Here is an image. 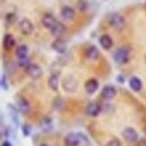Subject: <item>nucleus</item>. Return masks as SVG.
<instances>
[{
  "label": "nucleus",
  "instance_id": "obj_1",
  "mask_svg": "<svg viewBox=\"0 0 146 146\" xmlns=\"http://www.w3.org/2000/svg\"><path fill=\"white\" fill-rule=\"evenodd\" d=\"M113 61L117 64H126L129 61V50L127 47H119L113 52Z\"/></svg>",
  "mask_w": 146,
  "mask_h": 146
},
{
  "label": "nucleus",
  "instance_id": "obj_2",
  "mask_svg": "<svg viewBox=\"0 0 146 146\" xmlns=\"http://www.w3.org/2000/svg\"><path fill=\"white\" fill-rule=\"evenodd\" d=\"M108 23H109V25L111 27H113L115 29H118V31L123 29L125 27V24H126L125 18L118 13L110 14L109 17H108Z\"/></svg>",
  "mask_w": 146,
  "mask_h": 146
},
{
  "label": "nucleus",
  "instance_id": "obj_3",
  "mask_svg": "<svg viewBox=\"0 0 146 146\" xmlns=\"http://www.w3.org/2000/svg\"><path fill=\"white\" fill-rule=\"evenodd\" d=\"M62 88L66 92H74L78 88V81L72 75H68L62 80Z\"/></svg>",
  "mask_w": 146,
  "mask_h": 146
},
{
  "label": "nucleus",
  "instance_id": "obj_4",
  "mask_svg": "<svg viewBox=\"0 0 146 146\" xmlns=\"http://www.w3.org/2000/svg\"><path fill=\"white\" fill-rule=\"evenodd\" d=\"M16 107L19 110V112L23 115H27L31 110V105H29L28 100L23 96L16 97Z\"/></svg>",
  "mask_w": 146,
  "mask_h": 146
},
{
  "label": "nucleus",
  "instance_id": "obj_5",
  "mask_svg": "<svg viewBox=\"0 0 146 146\" xmlns=\"http://www.w3.org/2000/svg\"><path fill=\"white\" fill-rule=\"evenodd\" d=\"M25 71H26V74H27L29 78H32L33 80L39 79V78L42 76V74H43V71H42L40 66H39L38 64H36V63H31V64L25 69Z\"/></svg>",
  "mask_w": 146,
  "mask_h": 146
},
{
  "label": "nucleus",
  "instance_id": "obj_6",
  "mask_svg": "<svg viewBox=\"0 0 146 146\" xmlns=\"http://www.w3.org/2000/svg\"><path fill=\"white\" fill-rule=\"evenodd\" d=\"M86 113L89 116V117H98L100 113H101V111H102V107L98 104V102H96V101H91V102H89L87 106H86Z\"/></svg>",
  "mask_w": 146,
  "mask_h": 146
},
{
  "label": "nucleus",
  "instance_id": "obj_7",
  "mask_svg": "<svg viewBox=\"0 0 146 146\" xmlns=\"http://www.w3.org/2000/svg\"><path fill=\"white\" fill-rule=\"evenodd\" d=\"M18 27H19L20 33H21L23 35H25V36L31 35V34L33 33V31H34V26H33L32 21H31L28 18L21 19V20L19 21Z\"/></svg>",
  "mask_w": 146,
  "mask_h": 146
},
{
  "label": "nucleus",
  "instance_id": "obj_8",
  "mask_svg": "<svg viewBox=\"0 0 146 146\" xmlns=\"http://www.w3.org/2000/svg\"><path fill=\"white\" fill-rule=\"evenodd\" d=\"M123 137L128 143H136L138 141V133L133 127H126L123 130Z\"/></svg>",
  "mask_w": 146,
  "mask_h": 146
},
{
  "label": "nucleus",
  "instance_id": "obj_9",
  "mask_svg": "<svg viewBox=\"0 0 146 146\" xmlns=\"http://www.w3.org/2000/svg\"><path fill=\"white\" fill-rule=\"evenodd\" d=\"M116 94H117V89H116L113 86L107 84V86H105V87L102 88L100 96H101V98H102L104 100L109 101V100L113 99V98L116 97Z\"/></svg>",
  "mask_w": 146,
  "mask_h": 146
},
{
  "label": "nucleus",
  "instance_id": "obj_10",
  "mask_svg": "<svg viewBox=\"0 0 146 146\" xmlns=\"http://www.w3.org/2000/svg\"><path fill=\"white\" fill-rule=\"evenodd\" d=\"M81 143V137L79 134L69 133L64 137V146H79Z\"/></svg>",
  "mask_w": 146,
  "mask_h": 146
},
{
  "label": "nucleus",
  "instance_id": "obj_11",
  "mask_svg": "<svg viewBox=\"0 0 146 146\" xmlns=\"http://www.w3.org/2000/svg\"><path fill=\"white\" fill-rule=\"evenodd\" d=\"M56 23H57V19L55 18L52 14H50V13L44 14L43 17H42V24H43V26L45 28L50 29V31L56 25Z\"/></svg>",
  "mask_w": 146,
  "mask_h": 146
},
{
  "label": "nucleus",
  "instance_id": "obj_12",
  "mask_svg": "<svg viewBox=\"0 0 146 146\" xmlns=\"http://www.w3.org/2000/svg\"><path fill=\"white\" fill-rule=\"evenodd\" d=\"M51 47L54 50L56 53H60V54H64L66 52V43L62 38L54 39L53 43L51 44Z\"/></svg>",
  "mask_w": 146,
  "mask_h": 146
},
{
  "label": "nucleus",
  "instance_id": "obj_13",
  "mask_svg": "<svg viewBox=\"0 0 146 146\" xmlns=\"http://www.w3.org/2000/svg\"><path fill=\"white\" fill-rule=\"evenodd\" d=\"M84 54H86V57H87L88 60H90V61H96V60H98V57L100 56V52H99V50H98V47H97L96 45H89V46L86 48Z\"/></svg>",
  "mask_w": 146,
  "mask_h": 146
},
{
  "label": "nucleus",
  "instance_id": "obj_14",
  "mask_svg": "<svg viewBox=\"0 0 146 146\" xmlns=\"http://www.w3.org/2000/svg\"><path fill=\"white\" fill-rule=\"evenodd\" d=\"M98 88H99V82H98V80L94 79V78L89 79V80L84 83V89H86L87 93H89V94L94 93V92L98 90Z\"/></svg>",
  "mask_w": 146,
  "mask_h": 146
},
{
  "label": "nucleus",
  "instance_id": "obj_15",
  "mask_svg": "<svg viewBox=\"0 0 146 146\" xmlns=\"http://www.w3.org/2000/svg\"><path fill=\"white\" fill-rule=\"evenodd\" d=\"M65 31H66V27L64 26V24L61 23V21H57L56 25H55L50 32H51V34H52L54 37H56V38H61V36L65 33Z\"/></svg>",
  "mask_w": 146,
  "mask_h": 146
},
{
  "label": "nucleus",
  "instance_id": "obj_16",
  "mask_svg": "<svg viewBox=\"0 0 146 146\" xmlns=\"http://www.w3.org/2000/svg\"><path fill=\"white\" fill-rule=\"evenodd\" d=\"M58 83H60V80H58V72L51 73V75L48 76V80H47V84H48L50 89L53 90V91H57V89H58Z\"/></svg>",
  "mask_w": 146,
  "mask_h": 146
},
{
  "label": "nucleus",
  "instance_id": "obj_17",
  "mask_svg": "<svg viewBox=\"0 0 146 146\" xmlns=\"http://www.w3.org/2000/svg\"><path fill=\"white\" fill-rule=\"evenodd\" d=\"M75 16V10L70 6H63L61 9V17L65 20H72Z\"/></svg>",
  "mask_w": 146,
  "mask_h": 146
},
{
  "label": "nucleus",
  "instance_id": "obj_18",
  "mask_svg": "<svg viewBox=\"0 0 146 146\" xmlns=\"http://www.w3.org/2000/svg\"><path fill=\"white\" fill-rule=\"evenodd\" d=\"M2 44H3L5 50L10 51L11 48L15 47V45H16V39H15V37L13 36L11 34H6V35L3 36V42H2Z\"/></svg>",
  "mask_w": 146,
  "mask_h": 146
},
{
  "label": "nucleus",
  "instance_id": "obj_19",
  "mask_svg": "<svg viewBox=\"0 0 146 146\" xmlns=\"http://www.w3.org/2000/svg\"><path fill=\"white\" fill-rule=\"evenodd\" d=\"M52 126H53V124H52V118L48 117V116L43 117V118L40 119V121H39V128H40L44 133H48V131L52 129Z\"/></svg>",
  "mask_w": 146,
  "mask_h": 146
},
{
  "label": "nucleus",
  "instance_id": "obj_20",
  "mask_svg": "<svg viewBox=\"0 0 146 146\" xmlns=\"http://www.w3.org/2000/svg\"><path fill=\"white\" fill-rule=\"evenodd\" d=\"M129 87H130L131 90H134L135 92H139L143 88V82L137 76H131L129 79Z\"/></svg>",
  "mask_w": 146,
  "mask_h": 146
},
{
  "label": "nucleus",
  "instance_id": "obj_21",
  "mask_svg": "<svg viewBox=\"0 0 146 146\" xmlns=\"http://www.w3.org/2000/svg\"><path fill=\"white\" fill-rule=\"evenodd\" d=\"M99 43H100L101 47L105 48V50H110V48L112 47V45H113L112 38H111L108 34H104V35H101L100 38H99Z\"/></svg>",
  "mask_w": 146,
  "mask_h": 146
},
{
  "label": "nucleus",
  "instance_id": "obj_22",
  "mask_svg": "<svg viewBox=\"0 0 146 146\" xmlns=\"http://www.w3.org/2000/svg\"><path fill=\"white\" fill-rule=\"evenodd\" d=\"M8 109H9V112H10V117H11L13 123H14L16 126H18L19 125V118H18V111L19 110L17 109V107H15V106H14V105H11V104H9V105H8Z\"/></svg>",
  "mask_w": 146,
  "mask_h": 146
},
{
  "label": "nucleus",
  "instance_id": "obj_23",
  "mask_svg": "<svg viewBox=\"0 0 146 146\" xmlns=\"http://www.w3.org/2000/svg\"><path fill=\"white\" fill-rule=\"evenodd\" d=\"M16 56H17L18 58L27 57V56H28V46L25 45V44L18 45L17 48H16Z\"/></svg>",
  "mask_w": 146,
  "mask_h": 146
},
{
  "label": "nucleus",
  "instance_id": "obj_24",
  "mask_svg": "<svg viewBox=\"0 0 146 146\" xmlns=\"http://www.w3.org/2000/svg\"><path fill=\"white\" fill-rule=\"evenodd\" d=\"M88 7H89L88 0H78L76 1V8H78L79 11L83 13V11H86L88 9Z\"/></svg>",
  "mask_w": 146,
  "mask_h": 146
},
{
  "label": "nucleus",
  "instance_id": "obj_25",
  "mask_svg": "<svg viewBox=\"0 0 146 146\" xmlns=\"http://www.w3.org/2000/svg\"><path fill=\"white\" fill-rule=\"evenodd\" d=\"M5 20H6V23H7L8 25H13V24L17 20V15H16L15 13H8V14H6V16H5Z\"/></svg>",
  "mask_w": 146,
  "mask_h": 146
},
{
  "label": "nucleus",
  "instance_id": "obj_26",
  "mask_svg": "<svg viewBox=\"0 0 146 146\" xmlns=\"http://www.w3.org/2000/svg\"><path fill=\"white\" fill-rule=\"evenodd\" d=\"M31 64V61H29V57H24V58H18L17 61V65L21 69H26L28 65Z\"/></svg>",
  "mask_w": 146,
  "mask_h": 146
},
{
  "label": "nucleus",
  "instance_id": "obj_27",
  "mask_svg": "<svg viewBox=\"0 0 146 146\" xmlns=\"http://www.w3.org/2000/svg\"><path fill=\"white\" fill-rule=\"evenodd\" d=\"M64 106V101L61 97H56L53 101V107H54L56 110H61Z\"/></svg>",
  "mask_w": 146,
  "mask_h": 146
},
{
  "label": "nucleus",
  "instance_id": "obj_28",
  "mask_svg": "<svg viewBox=\"0 0 146 146\" xmlns=\"http://www.w3.org/2000/svg\"><path fill=\"white\" fill-rule=\"evenodd\" d=\"M31 131H32V126L31 125H28V124L21 125V133H23L24 136H29Z\"/></svg>",
  "mask_w": 146,
  "mask_h": 146
},
{
  "label": "nucleus",
  "instance_id": "obj_29",
  "mask_svg": "<svg viewBox=\"0 0 146 146\" xmlns=\"http://www.w3.org/2000/svg\"><path fill=\"white\" fill-rule=\"evenodd\" d=\"M105 146H121V144H120V142L117 138H113V139L109 141Z\"/></svg>",
  "mask_w": 146,
  "mask_h": 146
},
{
  "label": "nucleus",
  "instance_id": "obj_30",
  "mask_svg": "<svg viewBox=\"0 0 146 146\" xmlns=\"http://www.w3.org/2000/svg\"><path fill=\"white\" fill-rule=\"evenodd\" d=\"M1 88L3 90H8V84H7V79H6V75L2 74L1 76Z\"/></svg>",
  "mask_w": 146,
  "mask_h": 146
},
{
  "label": "nucleus",
  "instance_id": "obj_31",
  "mask_svg": "<svg viewBox=\"0 0 146 146\" xmlns=\"http://www.w3.org/2000/svg\"><path fill=\"white\" fill-rule=\"evenodd\" d=\"M135 144H136L135 146H146V141L144 138H142V139H138Z\"/></svg>",
  "mask_w": 146,
  "mask_h": 146
},
{
  "label": "nucleus",
  "instance_id": "obj_32",
  "mask_svg": "<svg viewBox=\"0 0 146 146\" xmlns=\"http://www.w3.org/2000/svg\"><path fill=\"white\" fill-rule=\"evenodd\" d=\"M117 81H118L119 83H124V82H125V78H124L123 75H118V76H117Z\"/></svg>",
  "mask_w": 146,
  "mask_h": 146
},
{
  "label": "nucleus",
  "instance_id": "obj_33",
  "mask_svg": "<svg viewBox=\"0 0 146 146\" xmlns=\"http://www.w3.org/2000/svg\"><path fill=\"white\" fill-rule=\"evenodd\" d=\"M1 146H13L11 145V143L10 142H8V141H5L3 143H2V145Z\"/></svg>",
  "mask_w": 146,
  "mask_h": 146
},
{
  "label": "nucleus",
  "instance_id": "obj_34",
  "mask_svg": "<svg viewBox=\"0 0 146 146\" xmlns=\"http://www.w3.org/2000/svg\"><path fill=\"white\" fill-rule=\"evenodd\" d=\"M40 146H48V145H47V144H42Z\"/></svg>",
  "mask_w": 146,
  "mask_h": 146
},
{
  "label": "nucleus",
  "instance_id": "obj_35",
  "mask_svg": "<svg viewBox=\"0 0 146 146\" xmlns=\"http://www.w3.org/2000/svg\"><path fill=\"white\" fill-rule=\"evenodd\" d=\"M144 131H145V134H146V126L144 127Z\"/></svg>",
  "mask_w": 146,
  "mask_h": 146
},
{
  "label": "nucleus",
  "instance_id": "obj_36",
  "mask_svg": "<svg viewBox=\"0 0 146 146\" xmlns=\"http://www.w3.org/2000/svg\"><path fill=\"white\" fill-rule=\"evenodd\" d=\"M145 61H146V55H145Z\"/></svg>",
  "mask_w": 146,
  "mask_h": 146
}]
</instances>
